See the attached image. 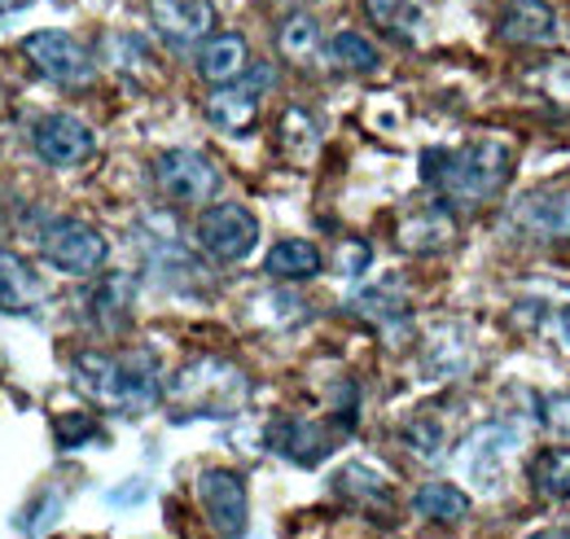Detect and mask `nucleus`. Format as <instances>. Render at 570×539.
Instances as JSON below:
<instances>
[{"label": "nucleus", "instance_id": "f257e3e1", "mask_svg": "<svg viewBox=\"0 0 570 539\" xmlns=\"http://www.w3.org/2000/svg\"><path fill=\"white\" fill-rule=\"evenodd\" d=\"M75 386L101 404L106 412H124L137 416L163 400V378L158 364L145 351H128V355H106V351H83L71 364Z\"/></svg>", "mask_w": 570, "mask_h": 539}, {"label": "nucleus", "instance_id": "f03ea898", "mask_svg": "<svg viewBox=\"0 0 570 539\" xmlns=\"http://www.w3.org/2000/svg\"><path fill=\"white\" fill-rule=\"evenodd\" d=\"M250 400V378L224 360V355H198L189 360L163 391V404L171 421H224L242 412Z\"/></svg>", "mask_w": 570, "mask_h": 539}, {"label": "nucleus", "instance_id": "7ed1b4c3", "mask_svg": "<svg viewBox=\"0 0 570 539\" xmlns=\"http://www.w3.org/2000/svg\"><path fill=\"white\" fill-rule=\"evenodd\" d=\"M513 167V149L504 140H474L461 149H430L422 158V176L452 203H488L504 189Z\"/></svg>", "mask_w": 570, "mask_h": 539}, {"label": "nucleus", "instance_id": "20e7f679", "mask_svg": "<svg viewBox=\"0 0 570 539\" xmlns=\"http://www.w3.org/2000/svg\"><path fill=\"white\" fill-rule=\"evenodd\" d=\"M154 185L167 203L207 206L219 189V167L198 149H163L154 158Z\"/></svg>", "mask_w": 570, "mask_h": 539}, {"label": "nucleus", "instance_id": "39448f33", "mask_svg": "<svg viewBox=\"0 0 570 539\" xmlns=\"http://www.w3.org/2000/svg\"><path fill=\"white\" fill-rule=\"evenodd\" d=\"M194 237H198V246L212 255L215 264H242L259 246V219L246 206L219 203V206H207L198 215Z\"/></svg>", "mask_w": 570, "mask_h": 539}, {"label": "nucleus", "instance_id": "423d86ee", "mask_svg": "<svg viewBox=\"0 0 570 539\" xmlns=\"http://www.w3.org/2000/svg\"><path fill=\"white\" fill-rule=\"evenodd\" d=\"M40 255L67 276H92L97 268H106L110 259V246L106 237L83 224V219H53L45 233H40Z\"/></svg>", "mask_w": 570, "mask_h": 539}, {"label": "nucleus", "instance_id": "0eeeda50", "mask_svg": "<svg viewBox=\"0 0 570 539\" xmlns=\"http://www.w3.org/2000/svg\"><path fill=\"white\" fill-rule=\"evenodd\" d=\"M22 58L40 70L45 79L62 84V88H88L92 84V53L75 40L71 31H31L22 40Z\"/></svg>", "mask_w": 570, "mask_h": 539}, {"label": "nucleus", "instance_id": "6e6552de", "mask_svg": "<svg viewBox=\"0 0 570 539\" xmlns=\"http://www.w3.org/2000/svg\"><path fill=\"white\" fill-rule=\"evenodd\" d=\"M273 88V67H250L237 84L228 88H215L207 97V119H212L219 133L228 136H246L259 124V97Z\"/></svg>", "mask_w": 570, "mask_h": 539}, {"label": "nucleus", "instance_id": "1a4fd4ad", "mask_svg": "<svg viewBox=\"0 0 570 539\" xmlns=\"http://www.w3.org/2000/svg\"><path fill=\"white\" fill-rule=\"evenodd\" d=\"M198 504L207 513V522L215 527V536L242 539L250 527V496L242 473L233 470H203L198 473Z\"/></svg>", "mask_w": 570, "mask_h": 539}, {"label": "nucleus", "instance_id": "9d476101", "mask_svg": "<svg viewBox=\"0 0 570 539\" xmlns=\"http://www.w3.org/2000/svg\"><path fill=\"white\" fill-rule=\"evenodd\" d=\"M31 149L49 167H83L97 154V136L75 115H40L31 128Z\"/></svg>", "mask_w": 570, "mask_h": 539}, {"label": "nucleus", "instance_id": "9b49d317", "mask_svg": "<svg viewBox=\"0 0 570 539\" xmlns=\"http://www.w3.org/2000/svg\"><path fill=\"white\" fill-rule=\"evenodd\" d=\"M518 443H522L518 425H504V421L483 425V430H479V434L465 443V452H461L465 478H470L479 491H500L504 470H509V457L518 452Z\"/></svg>", "mask_w": 570, "mask_h": 539}, {"label": "nucleus", "instance_id": "f8f14e48", "mask_svg": "<svg viewBox=\"0 0 570 539\" xmlns=\"http://www.w3.org/2000/svg\"><path fill=\"white\" fill-rule=\"evenodd\" d=\"M145 9H149L154 31H158L167 45H176V49L203 45L215 27L212 0H145Z\"/></svg>", "mask_w": 570, "mask_h": 539}, {"label": "nucleus", "instance_id": "ddd939ff", "mask_svg": "<svg viewBox=\"0 0 570 539\" xmlns=\"http://www.w3.org/2000/svg\"><path fill=\"white\" fill-rule=\"evenodd\" d=\"M45 298H49V290H45L40 272L31 268L18 251L0 246V312H9V316H31V312L45 307Z\"/></svg>", "mask_w": 570, "mask_h": 539}, {"label": "nucleus", "instance_id": "4468645a", "mask_svg": "<svg viewBox=\"0 0 570 539\" xmlns=\"http://www.w3.org/2000/svg\"><path fill=\"white\" fill-rule=\"evenodd\" d=\"M268 448L285 461H294V465H321L330 457V448H334V434L325 425H316V421L285 416L268 430Z\"/></svg>", "mask_w": 570, "mask_h": 539}, {"label": "nucleus", "instance_id": "2eb2a0df", "mask_svg": "<svg viewBox=\"0 0 570 539\" xmlns=\"http://www.w3.org/2000/svg\"><path fill=\"white\" fill-rule=\"evenodd\" d=\"M513 312H518L540 337H549L553 346L570 351V290L567 285H549V290H540V294H527V298H518Z\"/></svg>", "mask_w": 570, "mask_h": 539}, {"label": "nucleus", "instance_id": "dca6fc26", "mask_svg": "<svg viewBox=\"0 0 570 539\" xmlns=\"http://www.w3.org/2000/svg\"><path fill=\"white\" fill-rule=\"evenodd\" d=\"M497 31L509 45H553L558 40V9L549 0H509Z\"/></svg>", "mask_w": 570, "mask_h": 539}, {"label": "nucleus", "instance_id": "f3484780", "mask_svg": "<svg viewBox=\"0 0 570 539\" xmlns=\"http://www.w3.org/2000/svg\"><path fill=\"white\" fill-rule=\"evenodd\" d=\"M246 70H250V49H246V40L237 31H219V36L203 40V49H198V75L212 88L237 84Z\"/></svg>", "mask_w": 570, "mask_h": 539}, {"label": "nucleus", "instance_id": "a211bd4d", "mask_svg": "<svg viewBox=\"0 0 570 539\" xmlns=\"http://www.w3.org/2000/svg\"><path fill=\"white\" fill-rule=\"evenodd\" d=\"M522 224H531L535 233L544 237H567L570 233V189H540L531 194L522 210H518Z\"/></svg>", "mask_w": 570, "mask_h": 539}, {"label": "nucleus", "instance_id": "6ab92c4d", "mask_svg": "<svg viewBox=\"0 0 570 539\" xmlns=\"http://www.w3.org/2000/svg\"><path fill=\"white\" fill-rule=\"evenodd\" d=\"M321 268H325L321 251L312 242H303V237H285V242H277L268 251V259H264V272L268 276H282V281H307V276H316Z\"/></svg>", "mask_w": 570, "mask_h": 539}, {"label": "nucleus", "instance_id": "aec40b11", "mask_svg": "<svg viewBox=\"0 0 570 539\" xmlns=\"http://www.w3.org/2000/svg\"><path fill=\"white\" fill-rule=\"evenodd\" d=\"M364 13L377 31L395 40H417L422 31V4L417 0H364Z\"/></svg>", "mask_w": 570, "mask_h": 539}, {"label": "nucleus", "instance_id": "412c9836", "mask_svg": "<svg viewBox=\"0 0 570 539\" xmlns=\"http://www.w3.org/2000/svg\"><path fill=\"white\" fill-rule=\"evenodd\" d=\"M452 219L448 210H417L404 228H400V246L404 251H417V255H430V251H443L452 242Z\"/></svg>", "mask_w": 570, "mask_h": 539}, {"label": "nucleus", "instance_id": "4be33fe9", "mask_svg": "<svg viewBox=\"0 0 570 539\" xmlns=\"http://www.w3.org/2000/svg\"><path fill=\"white\" fill-rule=\"evenodd\" d=\"M413 509L430 518V522H461L465 513H470V496L461 491V487H452V482H426L417 496H413Z\"/></svg>", "mask_w": 570, "mask_h": 539}, {"label": "nucleus", "instance_id": "5701e85b", "mask_svg": "<svg viewBox=\"0 0 570 539\" xmlns=\"http://www.w3.org/2000/svg\"><path fill=\"white\" fill-rule=\"evenodd\" d=\"M527 478L540 496H553V500H567L570 496V448H544L531 457Z\"/></svg>", "mask_w": 570, "mask_h": 539}, {"label": "nucleus", "instance_id": "b1692460", "mask_svg": "<svg viewBox=\"0 0 570 539\" xmlns=\"http://www.w3.org/2000/svg\"><path fill=\"white\" fill-rule=\"evenodd\" d=\"M128 298H132L128 276H106V281H97V290H92L88 307H92V316H97V325H101V330H119V325H124V316H128Z\"/></svg>", "mask_w": 570, "mask_h": 539}, {"label": "nucleus", "instance_id": "393cba45", "mask_svg": "<svg viewBox=\"0 0 570 539\" xmlns=\"http://www.w3.org/2000/svg\"><path fill=\"white\" fill-rule=\"evenodd\" d=\"M330 58H334L343 70H377L382 67V53H377L364 36H356V31H338V36L330 40Z\"/></svg>", "mask_w": 570, "mask_h": 539}, {"label": "nucleus", "instance_id": "a878e982", "mask_svg": "<svg viewBox=\"0 0 570 539\" xmlns=\"http://www.w3.org/2000/svg\"><path fill=\"white\" fill-rule=\"evenodd\" d=\"M277 45H282V53L289 58V62H303V58H312V53H316V45H321V36H316V18H307V13H294V18H285Z\"/></svg>", "mask_w": 570, "mask_h": 539}, {"label": "nucleus", "instance_id": "bb28decb", "mask_svg": "<svg viewBox=\"0 0 570 539\" xmlns=\"http://www.w3.org/2000/svg\"><path fill=\"white\" fill-rule=\"evenodd\" d=\"M338 487H360V491H347V496L360 500V504H377V509L391 504V487H386V478L373 473L368 465H347V470L338 473Z\"/></svg>", "mask_w": 570, "mask_h": 539}, {"label": "nucleus", "instance_id": "cd10ccee", "mask_svg": "<svg viewBox=\"0 0 570 539\" xmlns=\"http://www.w3.org/2000/svg\"><path fill=\"white\" fill-rule=\"evenodd\" d=\"M58 513H62V496H36V500L18 513V531H22V536H45V527L58 522Z\"/></svg>", "mask_w": 570, "mask_h": 539}, {"label": "nucleus", "instance_id": "c85d7f7f", "mask_svg": "<svg viewBox=\"0 0 570 539\" xmlns=\"http://www.w3.org/2000/svg\"><path fill=\"white\" fill-rule=\"evenodd\" d=\"M360 312H368V321H391V316H400L404 312V303H400V294L391 290V285H382V290H364L356 298Z\"/></svg>", "mask_w": 570, "mask_h": 539}, {"label": "nucleus", "instance_id": "c756f323", "mask_svg": "<svg viewBox=\"0 0 570 539\" xmlns=\"http://www.w3.org/2000/svg\"><path fill=\"white\" fill-rule=\"evenodd\" d=\"M97 434V421L92 416H58V443L75 448V443H88Z\"/></svg>", "mask_w": 570, "mask_h": 539}, {"label": "nucleus", "instance_id": "7c9ffc66", "mask_svg": "<svg viewBox=\"0 0 570 539\" xmlns=\"http://www.w3.org/2000/svg\"><path fill=\"white\" fill-rule=\"evenodd\" d=\"M544 425H549L558 439H570V395L544 400Z\"/></svg>", "mask_w": 570, "mask_h": 539}, {"label": "nucleus", "instance_id": "2f4dec72", "mask_svg": "<svg viewBox=\"0 0 570 539\" xmlns=\"http://www.w3.org/2000/svg\"><path fill=\"white\" fill-rule=\"evenodd\" d=\"M31 0H0V13H13V9H27Z\"/></svg>", "mask_w": 570, "mask_h": 539}]
</instances>
